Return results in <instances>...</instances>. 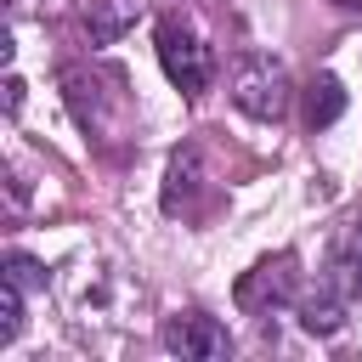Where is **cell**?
<instances>
[{
	"label": "cell",
	"mask_w": 362,
	"mask_h": 362,
	"mask_svg": "<svg viewBox=\"0 0 362 362\" xmlns=\"http://www.w3.org/2000/svg\"><path fill=\"white\" fill-rule=\"evenodd\" d=\"M23 334V283L0 277V345H11Z\"/></svg>",
	"instance_id": "11"
},
{
	"label": "cell",
	"mask_w": 362,
	"mask_h": 362,
	"mask_svg": "<svg viewBox=\"0 0 362 362\" xmlns=\"http://www.w3.org/2000/svg\"><path fill=\"white\" fill-rule=\"evenodd\" d=\"M158 345H164L170 356H181V362H221V356L232 351L226 328H221L215 317H204V311L164 317V322H158Z\"/></svg>",
	"instance_id": "4"
},
{
	"label": "cell",
	"mask_w": 362,
	"mask_h": 362,
	"mask_svg": "<svg viewBox=\"0 0 362 362\" xmlns=\"http://www.w3.org/2000/svg\"><path fill=\"white\" fill-rule=\"evenodd\" d=\"M6 277H11V283H23V288H40V283H45V266L11 249V255H6Z\"/></svg>",
	"instance_id": "12"
},
{
	"label": "cell",
	"mask_w": 362,
	"mask_h": 362,
	"mask_svg": "<svg viewBox=\"0 0 362 362\" xmlns=\"http://www.w3.org/2000/svg\"><path fill=\"white\" fill-rule=\"evenodd\" d=\"M300 328H305V334H322V339L339 334V328H345V300H339L334 288H322L317 300H300Z\"/></svg>",
	"instance_id": "9"
},
{
	"label": "cell",
	"mask_w": 362,
	"mask_h": 362,
	"mask_svg": "<svg viewBox=\"0 0 362 362\" xmlns=\"http://www.w3.org/2000/svg\"><path fill=\"white\" fill-rule=\"evenodd\" d=\"M107 85H119V79L90 74V68H62V96H68V107H74V119L85 130H107V107H113Z\"/></svg>",
	"instance_id": "5"
},
{
	"label": "cell",
	"mask_w": 362,
	"mask_h": 362,
	"mask_svg": "<svg viewBox=\"0 0 362 362\" xmlns=\"http://www.w3.org/2000/svg\"><path fill=\"white\" fill-rule=\"evenodd\" d=\"M339 6H345V11H362V0H339Z\"/></svg>",
	"instance_id": "14"
},
{
	"label": "cell",
	"mask_w": 362,
	"mask_h": 362,
	"mask_svg": "<svg viewBox=\"0 0 362 362\" xmlns=\"http://www.w3.org/2000/svg\"><path fill=\"white\" fill-rule=\"evenodd\" d=\"M198 192H204V164H198V153L192 147H181V153H170V164H164V215H192V204H198Z\"/></svg>",
	"instance_id": "6"
},
{
	"label": "cell",
	"mask_w": 362,
	"mask_h": 362,
	"mask_svg": "<svg viewBox=\"0 0 362 362\" xmlns=\"http://www.w3.org/2000/svg\"><path fill=\"white\" fill-rule=\"evenodd\" d=\"M17 107H23V79L6 74V113H17Z\"/></svg>",
	"instance_id": "13"
},
{
	"label": "cell",
	"mask_w": 362,
	"mask_h": 362,
	"mask_svg": "<svg viewBox=\"0 0 362 362\" xmlns=\"http://www.w3.org/2000/svg\"><path fill=\"white\" fill-rule=\"evenodd\" d=\"M158 62H164V74H170V85H175L181 96H204L209 79H215V51H209V45L198 40V28L181 23V17H164V23H158Z\"/></svg>",
	"instance_id": "2"
},
{
	"label": "cell",
	"mask_w": 362,
	"mask_h": 362,
	"mask_svg": "<svg viewBox=\"0 0 362 362\" xmlns=\"http://www.w3.org/2000/svg\"><path fill=\"white\" fill-rule=\"evenodd\" d=\"M294 300H300V260H294L288 249L255 260V266L238 277V305L255 311V317H266V311H277V305H294Z\"/></svg>",
	"instance_id": "3"
},
{
	"label": "cell",
	"mask_w": 362,
	"mask_h": 362,
	"mask_svg": "<svg viewBox=\"0 0 362 362\" xmlns=\"http://www.w3.org/2000/svg\"><path fill=\"white\" fill-rule=\"evenodd\" d=\"M232 102H238L249 119L277 124V119L288 113V102H294L288 68H283L277 57H266V51H243V57L232 62Z\"/></svg>",
	"instance_id": "1"
},
{
	"label": "cell",
	"mask_w": 362,
	"mask_h": 362,
	"mask_svg": "<svg viewBox=\"0 0 362 362\" xmlns=\"http://www.w3.org/2000/svg\"><path fill=\"white\" fill-rule=\"evenodd\" d=\"M339 113H345V85H339L334 74H317V79L305 85V124H311V130H328Z\"/></svg>",
	"instance_id": "7"
},
{
	"label": "cell",
	"mask_w": 362,
	"mask_h": 362,
	"mask_svg": "<svg viewBox=\"0 0 362 362\" xmlns=\"http://www.w3.org/2000/svg\"><path fill=\"white\" fill-rule=\"evenodd\" d=\"M339 300H362V243L356 249H339L334 260H328V277H322Z\"/></svg>",
	"instance_id": "10"
},
{
	"label": "cell",
	"mask_w": 362,
	"mask_h": 362,
	"mask_svg": "<svg viewBox=\"0 0 362 362\" xmlns=\"http://www.w3.org/2000/svg\"><path fill=\"white\" fill-rule=\"evenodd\" d=\"M130 23H136V0H102V6L85 17V34H90V45H113Z\"/></svg>",
	"instance_id": "8"
}]
</instances>
